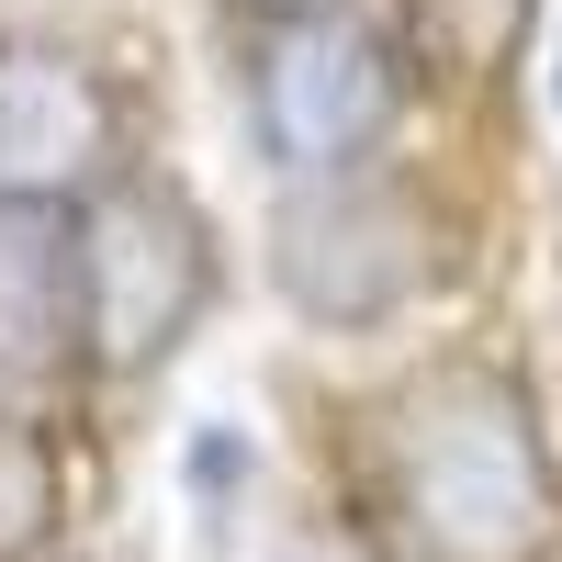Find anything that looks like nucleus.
<instances>
[{"instance_id": "1a4fd4ad", "label": "nucleus", "mask_w": 562, "mask_h": 562, "mask_svg": "<svg viewBox=\"0 0 562 562\" xmlns=\"http://www.w3.org/2000/svg\"><path fill=\"white\" fill-rule=\"evenodd\" d=\"M248 12H281V23H315V12H338V0H248Z\"/></svg>"}, {"instance_id": "6e6552de", "label": "nucleus", "mask_w": 562, "mask_h": 562, "mask_svg": "<svg viewBox=\"0 0 562 562\" xmlns=\"http://www.w3.org/2000/svg\"><path fill=\"white\" fill-rule=\"evenodd\" d=\"M57 529V450L34 416H0V562H23Z\"/></svg>"}, {"instance_id": "423d86ee", "label": "nucleus", "mask_w": 562, "mask_h": 562, "mask_svg": "<svg viewBox=\"0 0 562 562\" xmlns=\"http://www.w3.org/2000/svg\"><path fill=\"white\" fill-rule=\"evenodd\" d=\"M90 338L79 315V214L68 203H0V371L45 383Z\"/></svg>"}, {"instance_id": "20e7f679", "label": "nucleus", "mask_w": 562, "mask_h": 562, "mask_svg": "<svg viewBox=\"0 0 562 562\" xmlns=\"http://www.w3.org/2000/svg\"><path fill=\"white\" fill-rule=\"evenodd\" d=\"M394 102H405L394 45L371 23H349V12L281 23V45L259 57V135H270L281 169H326V180H338L349 158L383 147Z\"/></svg>"}, {"instance_id": "0eeeda50", "label": "nucleus", "mask_w": 562, "mask_h": 562, "mask_svg": "<svg viewBox=\"0 0 562 562\" xmlns=\"http://www.w3.org/2000/svg\"><path fill=\"white\" fill-rule=\"evenodd\" d=\"M405 12H416V45H428L450 79H484V68L518 57V34H529L540 0H405Z\"/></svg>"}, {"instance_id": "f257e3e1", "label": "nucleus", "mask_w": 562, "mask_h": 562, "mask_svg": "<svg viewBox=\"0 0 562 562\" xmlns=\"http://www.w3.org/2000/svg\"><path fill=\"white\" fill-rule=\"evenodd\" d=\"M394 484L439 562H529L551 540V461L529 439L518 383L450 360L394 405Z\"/></svg>"}, {"instance_id": "7ed1b4c3", "label": "nucleus", "mask_w": 562, "mask_h": 562, "mask_svg": "<svg viewBox=\"0 0 562 562\" xmlns=\"http://www.w3.org/2000/svg\"><path fill=\"white\" fill-rule=\"evenodd\" d=\"M270 270H281V293L315 326H371V315H394L416 281H428V214H416L394 180L338 169V180H315V192L281 203Z\"/></svg>"}, {"instance_id": "39448f33", "label": "nucleus", "mask_w": 562, "mask_h": 562, "mask_svg": "<svg viewBox=\"0 0 562 562\" xmlns=\"http://www.w3.org/2000/svg\"><path fill=\"white\" fill-rule=\"evenodd\" d=\"M113 147L102 79L57 45H0V203H57Z\"/></svg>"}, {"instance_id": "f03ea898", "label": "nucleus", "mask_w": 562, "mask_h": 562, "mask_svg": "<svg viewBox=\"0 0 562 562\" xmlns=\"http://www.w3.org/2000/svg\"><path fill=\"white\" fill-rule=\"evenodd\" d=\"M203 293H214V248L180 192L113 180V192L79 203V315L102 338V360H169L192 338Z\"/></svg>"}]
</instances>
